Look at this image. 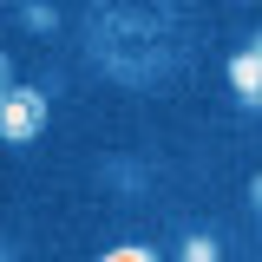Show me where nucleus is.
<instances>
[{
  "label": "nucleus",
  "mask_w": 262,
  "mask_h": 262,
  "mask_svg": "<svg viewBox=\"0 0 262 262\" xmlns=\"http://www.w3.org/2000/svg\"><path fill=\"white\" fill-rule=\"evenodd\" d=\"M79 33L85 59L131 92H158L190 66V27L177 0H92Z\"/></svg>",
  "instance_id": "f257e3e1"
},
{
  "label": "nucleus",
  "mask_w": 262,
  "mask_h": 262,
  "mask_svg": "<svg viewBox=\"0 0 262 262\" xmlns=\"http://www.w3.org/2000/svg\"><path fill=\"white\" fill-rule=\"evenodd\" d=\"M46 92L39 85H27V79H13L7 92H0V144H13V151H27L33 138L46 131Z\"/></svg>",
  "instance_id": "f03ea898"
},
{
  "label": "nucleus",
  "mask_w": 262,
  "mask_h": 262,
  "mask_svg": "<svg viewBox=\"0 0 262 262\" xmlns=\"http://www.w3.org/2000/svg\"><path fill=\"white\" fill-rule=\"evenodd\" d=\"M229 92L243 112H262V53L256 46H236L229 53Z\"/></svg>",
  "instance_id": "7ed1b4c3"
},
{
  "label": "nucleus",
  "mask_w": 262,
  "mask_h": 262,
  "mask_svg": "<svg viewBox=\"0 0 262 262\" xmlns=\"http://www.w3.org/2000/svg\"><path fill=\"white\" fill-rule=\"evenodd\" d=\"M170 256L177 262H223V236H216L210 223H184L177 243H170Z\"/></svg>",
  "instance_id": "20e7f679"
},
{
  "label": "nucleus",
  "mask_w": 262,
  "mask_h": 262,
  "mask_svg": "<svg viewBox=\"0 0 262 262\" xmlns=\"http://www.w3.org/2000/svg\"><path fill=\"white\" fill-rule=\"evenodd\" d=\"M20 27L39 33V39H53V33H59V7H53V0H27V7H20Z\"/></svg>",
  "instance_id": "39448f33"
},
{
  "label": "nucleus",
  "mask_w": 262,
  "mask_h": 262,
  "mask_svg": "<svg viewBox=\"0 0 262 262\" xmlns=\"http://www.w3.org/2000/svg\"><path fill=\"white\" fill-rule=\"evenodd\" d=\"M105 262H158V243H112Z\"/></svg>",
  "instance_id": "423d86ee"
},
{
  "label": "nucleus",
  "mask_w": 262,
  "mask_h": 262,
  "mask_svg": "<svg viewBox=\"0 0 262 262\" xmlns=\"http://www.w3.org/2000/svg\"><path fill=\"white\" fill-rule=\"evenodd\" d=\"M249 210H256V223H262V170L249 177Z\"/></svg>",
  "instance_id": "0eeeda50"
},
{
  "label": "nucleus",
  "mask_w": 262,
  "mask_h": 262,
  "mask_svg": "<svg viewBox=\"0 0 262 262\" xmlns=\"http://www.w3.org/2000/svg\"><path fill=\"white\" fill-rule=\"evenodd\" d=\"M7 85H13V59L0 53V92H7Z\"/></svg>",
  "instance_id": "6e6552de"
},
{
  "label": "nucleus",
  "mask_w": 262,
  "mask_h": 262,
  "mask_svg": "<svg viewBox=\"0 0 262 262\" xmlns=\"http://www.w3.org/2000/svg\"><path fill=\"white\" fill-rule=\"evenodd\" d=\"M20 256V243H7V236H0V262H13Z\"/></svg>",
  "instance_id": "1a4fd4ad"
},
{
  "label": "nucleus",
  "mask_w": 262,
  "mask_h": 262,
  "mask_svg": "<svg viewBox=\"0 0 262 262\" xmlns=\"http://www.w3.org/2000/svg\"><path fill=\"white\" fill-rule=\"evenodd\" d=\"M249 46H256V53H262V27H256V33H249Z\"/></svg>",
  "instance_id": "9d476101"
}]
</instances>
